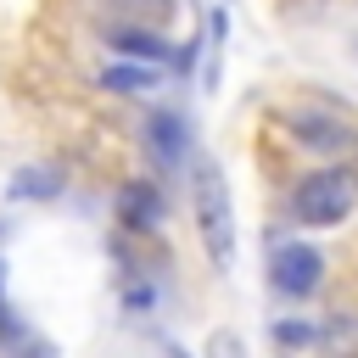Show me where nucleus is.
<instances>
[{
	"instance_id": "f03ea898",
	"label": "nucleus",
	"mask_w": 358,
	"mask_h": 358,
	"mask_svg": "<svg viewBox=\"0 0 358 358\" xmlns=\"http://www.w3.org/2000/svg\"><path fill=\"white\" fill-rule=\"evenodd\" d=\"M291 213H296V224H308V229H336V224L352 213V173H341V168L308 173V179L291 190Z\"/></svg>"
},
{
	"instance_id": "9d476101",
	"label": "nucleus",
	"mask_w": 358,
	"mask_h": 358,
	"mask_svg": "<svg viewBox=\"0 0 358 358\" xmlns=\"http://www.w3.org/2000/svg\"><path fill=\"white\" fill-rule=\"evenodd\" d=\"M129 17H145V22H168L173 17V0H117Z\"/></svg>"
},
{
	"instance_id": "39448f33",
	"label": "nucleus",
	"mask_w": 358,
	"mask_h": 358,
	"mask_svg": "<svg viewBox=\"0 0 358 358\" xmlns=\"http://www.w3.org/2000/svg\"><path fill=\"white\" fill-rule=\"evenodd\" d=\"M106 45L117 50V56H134V62H168V39L162 34H145V28H112L106 34Z\"/></svg>"
},
{
	"instance_id": "6e6552de",
	"label": "nucleus",
	"mask_w": 358,
	"mask_h": 358,
	"mask_svg": "<svg viewBox=\"0 0 358 358\" xmlns=\"http://www.w3.org/2000/svg\"><path fill=\"white\" fill-rule=\"evenodd\" d=\"M101 84L117 90V95H140V90H151V67H106Z\"/></svg>"
},
{
	"instance_id": "ddd939ff",
	"label": "nucleus",
	"mask_w": 358,
	"mask_h": 358,
	"mask_svg": "<svg viewBox=\"0 0 358 358\" xmlns=\"http://www.w3.org/2000/svg\"><path fill=\"white\" fill-rule=\"evenodd\" d=\"M0 336H11V319H6V268H0Z\"/></svg>"
},
{
	"instance_id": "1a4fd4ad",
	"label": "nucleus",
	"mask_w": 358,
	"mask_h": 358,
	"mask_svg": "<svg viewBox=\"0 0 358 358\" xmlns=\"http://www.w3.org/2000/svg\"><path fill=\"white\" fill-rule=\"evenodd\" d=\"M56 190H62V185H56V173H45V168H28V173L11 179V196H39V201H45V196H56Z\"/></svg>"
},
{
	"instance_id": "f257e3e1",
	"label": "nucleus",
	"mask_w": 358,
	"mask_h": 358,
	"mask_svg": "<svg viewBox=\"0 0 358 358\" xmlns=\"http://www.w3.org/2000/svg\"><path fill=\"white\" fill-rule=\"evenodd\" d=\"M196 229H201L207 257L218 268H235V201H229V185H224L218 162L196 168Z\"/></svg>"
},
{
	"instance_id": "20e7f679",
	"label": "nucleus",
	"mask_w": 358,
	"mask_h": 358,
	"mask_svg": "<svg viewBox=\"0 0 358 358\" xmlns=\"http://www.w3.org/2000/svg\"><path fill=\"white\" fill-rule=\"evenodd\" d=\"M117 213H123V224L129 229H157L162 224V190L157 185H123L117 190Z\"/></svg>"
},
{
	"instance_id": "0eeeda50",
	"label": "nucleus",
	"mask_w": 358,
	"mask_h": 358,
	"mask_svg": "<svg viewBox=\"0 0 358 358\" xmlns=\"http://www.w3.org/2000/svg\"><path fill=\"white\" fill-rule=\"evenodd\" d=\"M296 129H313V134H302V140L319 145V151H341V145H352V134H347L341 123H330V117H296Z\"/></svg>"
},
{
	"instance_id": "f8f14e48",
	"label": "nucleus",
	"mask_w": 358,
	"mask_h": 358,
	"mask_svg": "<svg viewBox=\"0 0 358 358\" xmlns=\"http://www.w3.org/2000/svg\"><path fill=\"white\" fill-rule=\"evenodd\" d=\"M274 336H280V341H308L313 330H308V324H274Z\"/></svg>"
},
{
	"instance_id": "423d86ee",
	"label": "nucleus",
	"mask_w": 358,
	"mask_h": 358,
	"mask_svg": "<svg viewBox=\"0 0 358 358\" xmlns=\"http://www.w3.org/2000/svg\"><path fill=\"white\" fill-rule=\"evenodd\" d=\"M145 145L157 151V162H179V157H185V123H179L173 112H157V117L145 123Z\"/></svg>"
},
{
	"instance_id": "7ed1b4c3",
	"label": "nucleus",
	"mask_w": 358,
	"mask_h": 358,
	"mask_svg": "<svg viewBox=\"0 0 358 358\" xmlns=\"http://www.w3.org/2000/svg\"><path fill=\"white\" fill-rule=\"evenodd\" d=\"M268 280H274V291H285L291 302H302V296L319 291V280H324V257H319L313 246H302V241H296V246H280Z\"/></svg>"
},
{
	"instance_id": "9b49d317",
	"label": "nucleus",
	"mask_w": 358,
	"mask_h": 358,
	"mask_svg": "<svg viewBox=\"0 0 358 358\" xmlns=\"http://www.w3.org/2000/svg\"><path fill=\"white\" fill-rule=\"evenodd\" d=\"M207 358H246V352H241V341H235L229 330H218V336L207 341Z\"/></svg>"
}]
</instances>
